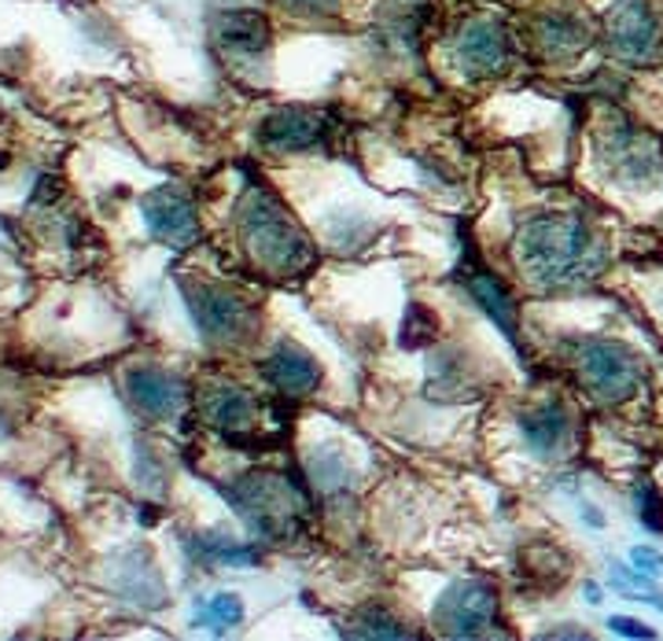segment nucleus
Instances as JSON below:
<instances>
[{
	"label": "nucleus",
	"instance_id": "a211bd4d",
	"mask_svg": "<svg viewBox=\"0 0 663 641\" xmlns=\"http://www.w3.org/2000/svg\"><path fill=\"white\" fill-rule=\"evenodd\" d=\"M214 41L221 52L229 56H262L273 41V30H269V19L255 12V8H236V12H225L218 15L214 23Z\"/></svg>",
	"mask_w": 663,
	"mask_h": 641
},
{
	"label": "nucleus",
	"instance_id": "b1692460",
	"mask_svg": "<svg viewBox=\"0 0 663 641\" xmlns=\"http://www.w3.org/2000/svg\"><path fill=\"white\" fill-rule=\"evenodd\" d=\"M634 506H638V520L645 523L649 531H663V494L652 487V479H638Z\"/></svg>",
	"mask_w": 663,
	"mask_h": 641
},
{
	"label": "nucleus",
	"instance_id": "20e7f679",
	"mask_svg": "<svg viewBox=\"0 0 663 641\" xmlns=\"http://www.w3.org/2000/svg\"><path fill=\"white\" fill-rule=\"evenodd\" d=\"M597 163L605 166V174L612 177L619 188H652L663 174V155L660 144L652 141L641 125H634L627 114L612 111L597 125L594 133Z\"/></svg>",
	"mask_w": 663,
	"mask_h": 641
},
{
	"label": "nucleus",
	"instance_id": "ddd939ff",
	"mask_svg": "<svg viewBox=\"0 0 663 641\" xmlns=\"http://www.w3.org/2000/svg\"><path fill=\"white\" fill-rule=\"evenodd\" d=\"M531 45L542 59H572L578 52H586L594 45V26H589L586 15L572 12V8H550V12H539L528 26Z\"/></svg>",
	"mask_w": 663,
	"mask_h": 641
},
{
	"label": "nucleus",
	"instance_id": "f03ea898",
	"mask_svg": "<svg viewBox=\"0 0 663 641\" xmlns=\"http://www.w3.org/2000/svg\"><path fill=\"white\" fill-rule=\"evenodd\" d=\"M236 233L251 262L269 277H302L318 262L310 233L295 222L291 210L273 188H266V181H247L236 203Z\"/></svg>",
	"mask_w": 663,
	"mask_h": 641
},
{
	"label": "nucleus",
	"instance_id": "9d476101",
	"mask_svg": "<svg viewBox=\"0 0 663 641\" xmlns=\"http://www.w3.org/2000/svg\"><path fill=\"white\" fill-rule=\"evenodd\" d=\"M329 133H332L329 114L310 108H280L258 122L255 141L269 155H299L321 148L329 141Z\"/></svg>",
	"mask_w": 663,
	"mask_h": 641
},
{
	"label": "nucleus",
	"instance_id": "9b49d317",
	"mask_svg": "<svg viewBox=\"0 0 663 641\" xmlns=\"http://www.w3.org/2000/svg\"><path fill=\"white\" fill-rule=\"evenodd\" d=\"M141 214L147 233L155 240H163L166 247H192L199 240V214L196 203L188 199L177 185H159L152 192L141 196Z\"/></svg>",
	"mask_w": 663,
	"mask_h": 641
},
{
	"label": "nucleus",
	"instance_id": "6e6552de",
	"mask_svg": "<svg viewBox=\"0 0 663 641\" xmlns=\"http://www.w3.org/2000/svg\"><path fill=\"white\" fill-rule=\"evenodd\" d=\"M608 48L623 63H656L663 59V23L652 0H616L605 23Z\"/></svg>",
	"mask_w": 663,
	"mask_h": 641
},
{
	"label": "nucleus",
	"instance_id": "4be33fe9",
	"mask_svg": "<svg viewBox=\"0 0 663 641\" xmlns=\"http://www.w3.org/2000/svg\"><path fill=\"white\" fill-rule=\"evenodd\" d=\"M244 623V601L236 594H214L196 601V627H210V630H229Z\"/></svg>",
	"mask_w": 663,
	"mask_h": 641
},
{
	"label": "nucleus",
	"instance_id": "412c9836",
	"mask_svg": "<svg viewBox=\"0 0 663 641\" xmlns=\"http://www.w3.org/2000/svg\"><path fill=\"white\" fill-rule=\"evenodd\" d=\"M196 553L203 564H229V567H251L262 561L258 545L229 539V534H203V539L196 542Z\"/></svg>",
	"mask_w": 663,
	"mask_h": 641
},
{
	"label": "nucleus",
	"instance_id": "bb28decb",
	"mask_svg": "<svg viewBox=\"0 0 663 641\" xmlns=\"http://www.w3.org/2000/svg\"><path fill=\"white\" fill-rule=\"evenodd\" d=\"M608 627H612V634H623V638H656V630L638 623V619H627V616H612L608 619Z\"/></svg>",
	"mask_w": 663,
	"mask_h": 641
},
{
	"label": "nucleus",
	"instance_id": "f8f14e48",
	"mask_svg": "<svg viewBox=\"0 0 663 641\" xmlns=\"http://www.w3.org/2000/svg\"><path fill=\"white\" fill-rule=\"evenodd\" d=\"M125 391H130L136 413H144L147 420H177L188 402V387L181 376L159 369V365H136L125 373Z\"/></svg>",
	"mask_w": 663,
	"mask_h": 641
},
{
	"label": "nucleus",
	"instance_id": "c756f323",
	"mask_svg": "<svg viewBox=\"0 0 663 641\" xmlns=\"http://www.w3.org/2000/svg\"><path fill=\"white\" fill-rule=\"evenodd\" d=\"M545 638H586V630H550Z\"/></svg>",
	"mask_w": 663,
	"mask_h": 641
},
{
	"label": "nucleus",
	"instance_id": "aec40b11",
	"mask_svg": "<svg viewBox=\"0 0 663 641\" xmlns=\"http://www.w3.org/2000/svg\"><path fill=\"white\" fill-rule=\"evenodd\" d=\"M343 634L346 638H376V641L417 638L413 630H409L387 605H362L357 612H351L343 619Z\"/></svg>",
	"mask_w": 663,
	"mask_h": 641
},
{
	"label": "nucleus",
	"instance_id": "0eeeda50",
	"mask_svg": "<svg viewBox=\"0 0 663 641\" xmlns=\"http://www.w3.org/2000/svg\"><path fill=\"white\" fill-rule=\"evenodd\" d=\"M431 623L442 638H494L501 630V601L487 579H461L446 586L431 608Z\"/></svg>",
	"mask_w": 663,
	"mask_h": 641
},
{
	"label": "nucleus",
	"instance_id": "2eb2a0df",
	"mask_svg": "<svg viewBox=\"0 0 663 641\" xmlns=\"http://www.w3.org/2000/svg\"><path fill=\"white\" fill-rule=\"evenodd\" d=\"M262 373H266L273 391H277L280 398H288V402L310 398L321 387V376H324L318 358H313L307 346L295 343V340H280L277 346H273V354L266 358V365H262Z\"/></svg>",
	"mask_w": 663,
	"mask_h": 641
},
{
	"label": "nucleus",
	"instance_id": "f3484780",
	"mask_svg": "<svg viewBox=\"0 0 663 641\" xmlns=\"http://www.w3.org/2000/svg\"><path fill=\"white\" fill-rule=\"evenodd\" d=\"M461 280H465V288L472 291V299H476L479 307H483V313H487V318L505 332V340H509L512 346H520V313H516L512 291L505 288V284L494 277V273L483 266V262H476V258H472L468 266H465Z\"/></svg>",
	"mask_w": 663,
	"mask_h": 641
},
{
	"label": "nucleus",
	"instance_id": "1a4fd4ad",
	"mask_svg": "<svg viewBox=\"0 0 663 641\" xmlns=\"http://www.w3.org/2000/svg\"><path fill=\"white\" fill-rule=\"evenodd\" d=\"M454 63L472 81L501 78L512 63V37L501 19H472L454 37Z\"/></svg>",
	"mask_w": 663,
	"mask_h": 641
},
{
	"label": "nucleus",
	"instance_id": "cd10ccee",
	"mask_svg": "<svg viewBox=\"0 0 663 641\" xmlns=\"http://www.w3.org/2000/svg\"><path fill=\"white\" fill-rule=\"evenodd\" d=\"M284 4H288L291 12H299V15H329V12H335V4H340V0H284Z\"/></svg>",
	"mask_w": 663,
	"mask_h": 641
},
{
	"label": "nucleus",
	"instance_id": "c85d7f7f",
	"mask_svg": "<svg viewBox=\"0 0 663 641\" xmlns=\"http://www.w3.org/2000/svg\"><path fill=\"white\" fill-rule=\"evenodd\" d=\"M583 517H586L589 528H605V517H601V512H597L594 506H583Z\"/></svg>",
	"mask_w": 663,
	"mask_h": 641
},
{
	"label": "nucleus",
	"instance_id": "a878e982",
	"mask_svg": "<svg viewBox=\"0 0 663 641\" xmlns=\"http://www.w3.org/2000/svg\"><path fill=\"white\" fill-rule=\"evenodd\" d=\"M630 564L641 567V572L652 575V579H660V575H663V553L652 550V545H638V550L630 553Z\"/></svg>",
	"mask_w": 663,
	"mask_h": 641
},
{
	"label": "nucleus",
	"instance_id": "39448f33",
	"mask_svg": "<svg viewBox=\"0 0 663 641\" xmlns=\"http://www.w3.org/2000/svg\"><path fill=\"white\" fill-rule=\"evenodd\" d=\"M572 362L578 380L597 402L605 406H623L627 398L638 395L641 387V362L627 343L619 340H601L589 335L572 346Z\"/></svg>",
	"mask_w": 663,
	"mask_h": 641
},
{
	"label": "nucleus",
	"instance_id": "423d86ee",
	"mask_svg": "<svg viewBox=\"0 0 663 641\" xmlns=\"http://www.w3.org/2000/svg\"><path fill=\"white\" fill-rule=\"evenodd\" d=\"M181 296L192 310V318L203 332L207 343L214 346H244L251 335H255L258 310L251 307V299H244L240 291L225 288V284L214 280H181Z\"/></svg>",
	"mask_w": 663,
	"mask_h": 641
},
{
	"label": "nucleus",
	"instance_id": "7c9ffc66",
	"mask_svg": "<svg viewBox=\"0 0 663 641\" xmlns=\"http://www.w3.org/2000/svg\"><path fill=\"white\" fill-rule=\"evenodd\" d=\"M586 601L589 605H601V590H597L594 583H586Z\"/></svg>",
	"mask_w": 663,
	"mask_h": 641
},
{
	"label": "nucleus",
	"instance_id": "dca6fc26",
	"mask_svg": "<svg viewBox=\"0 0 663 641\" xmlns=\"http://www.w3.org/2000/svg\"><path fill=\"white\" fill-rule=\"evenodd\" d=\"M307 479L313 494L324 501L329 509H351L354 506V468L346 465L340 446H313L307 457Z\"/></svg>",
	"mask_w": 663,
	"mask_h": 641
},
{
	"label": "nucleus",
	"instance_id": "5701e85b",
	"mask_svg": "<svg viewBox=\"0 0 663 641\" xmlns=\"http://www.w3.org/2000/svg\"><path fill=\"white\" fill-rule=\"evenodd\" d=\"M435 329L439 321L431 318V313L420 307V302H413V307L406 310V321H402V346H424L435 340Z\"/></svg>",
	"mask_w": 663,
	"mask_h": 641
},
{
	"label": "nucleus",
	"instance_id": "7ed1b4c3",
	"mask_svg": "<svg viewBox=\"0 0 663 641\" xmlns=\"http://www.w3.org/2000/svg\"><path fill=\"white\" fill-rule=\"evenodd\" d=\"M229 506L262 542L288 545L310 531V494L280 472H247L225 487Z\"/></svg>",
	"mask_w": 663,
	"mask_h": 641
},
{
	"label": "nucleus",
	"instance_id": "4468645a",
	"mask_svg": "<svg viewBox=\"0 0 663 641\" xmlns=\"http://www.w3.org/2000/svg\"><path fill=\"white\" fill-rule=\"evenodd\" d=\"M520 435H523V446H528L534 457L542 461L564 457L575 435V417L561 398H545V402L520 413Z\"/></svg>",
	"mask_w": 663,
	"mask_h": 641
},
{
	"label": "nucleus",
	"instance_id": "6ab92c4d",
	"mask_svg": "<svg viewBox=\"0 0 663 641\" xmlns=\"http://www.w3.org/2000/svg\"><path fill=\"white\" fill-rule=\"evenodd\" d=\"M572 575V556L553 542H531L520 550V579L534 594L561 590Z\"/></svg>",
	"mask_w": 663,
	"mask_h": 641
},
{
	"label": "nucleus",
	"instance_id": "f257e3e1",
	"mask_svg": "<svg viewBox=\"0 0 663 641\" xmlns=\"http://www.w3.org/2000/svg\"><path fill=\"white\" fill-rule=\"evenodd\" d=\"M512 258L534 288L567 291L601 277L608 266V244L589 218L542 210L516 229Z\"/></svg>",
	"mask_w": 663,
	"mask_h": 641
},
{
	"label": "nucleus",
	"instance_id": "393cba45",
	"mask_svg": "<svg viewBox=\"0 0 663 641\" xmlns=\"http://www.w3.org/2000/svg\"><path fill=\"white\" fill-rule=\"evenodd\" d=\"M612 586L616 590H623V594H649V590H656V579L652 575H645L641 567H627V564H612Z\"/></svg>",
	"mask_w": 663,
	"mask_h": 641
}]
</instances>
